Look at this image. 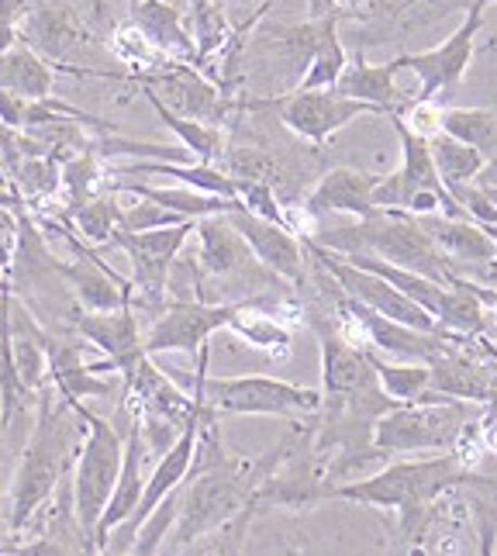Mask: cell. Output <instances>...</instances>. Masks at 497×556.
I'll list each match as a JSON object with an SVG mask.
<instances>
[{"mask_svg": "<svg viewBox=\"0 0 497 556\" xmlns=\"http://www.w3.org/2000/svg\"><path fill=\"white\" fill-rule=\"evenodd\" d=\"M346 63H349V55H346V49H342L339 28H335V31H329V35L321 38L318 49L311 52V60L304 63L301 80H297L294 90H301V93H308V90H335Z\"/></svg>", "mask_w": 497, "mask_h": 556, "instance_id": "30", "label": "cell"}, {"mask_svg": "<svg viewBox=\"0 0 497 556\" xmlns=\"http://www.w3.org/2000/svg\"><path fill=\"white\" fill-rule=\"evenodd\" d=\"M69 222L76 225V236L87 245H111L114 232H118V198L114 194L90 198L69 211Z\"/></svg>", "mask_w": 497, "mask_h": 556, "instance_id": "31", "label": "cell"}, {"mask_svg": "<svg viewBox=\"0 0 497 556\" xmlns=\"http://www.w3.org/2000/svg\"><path fill=\"white\" fill-rule=\"evenodd\" d=\"M104 180H107V174L93 152H80V156H73L60 166V187L69 198V211L80 207L90 198L104 194Z\"/></svg>", "mask_w": 497, "mask_h": 556, "instance_id": "32", "label": "cell"}, {"mask_svg": "<svg viewBox=\"0 0 497 556\" xmlns=\"http://www.w3.org/2000/svg\"><path fill=\"white\" fill-rule=\"evenodd\" d=\"M122 84H136V87L152 90L174 114L190 118V122H201V125L221 128L225 114L232 111V101H228L201 70L187 66V63H166L149 73H125Z\"/></svg>", "mask_w": 497, "mask_h": 556, "instance_id": "12", "label": "cell"}, {"mask_svg": "<svg viewBox=\"0 0 497 556\" xmlns=\"http://www.w3.org/2000/svg\"><path fill=\"white\" fill-rule=\"evenodd\" d=\"M111 177H169L177 180L180 187H194L201 194H212V198H225V201H235V190L239 184L225 174L218 166H207V163H125L118 169H111Z\"/></svg>", "mask_w": 497, "mask_h": 556, "instance_id": "24", "label": "cell"}, {"mask_svg": "<svg viewBox=\"0 0 497 556\" xmlns=\"http://www.w3.org/2000/svg\"><path fill=\"white\" fill-rule=\"evenodd\" d=\"M400 4H411V0H400Z\"/></svg>", "mask_w": 497, "mask_h": 556, "instance_id": "48", "label": "cell"}, {"mask_svg": "<svg viewBox=\"0 0 497 556\" xmlns=\"http://www.w3.org/2000/svg\"><path fill=\"white\" fill-rule=\"evenodd\" d=\"M239 301H169L142 332V353L152 359L160 353H201L215 332H225L235 318Z\"/></svg>", "mask_w": 497, "mask_h": 556, "instance_id": "10", "label": "cell"}, {"mask_svg": "<svg viewBox=\"0 0 497 556\" xmlns=\"http://www.w3.org/2000/svg\"><path fill=\"white\" fill-rule=\"evenodd\" d=\"M367 359L373 367V377L380 383V391H384L391 401L397 405H425V401H446V397H432L429 388H432V370L425 363H397V359H384L367 350Z\"/></svg>", "mask_w": 497, "mask_h": 556, "instance_id": "26", "label": "cell"}, {"mask_svg": "<svg viewBox=\"0 0 497 556\" xmlns=\"http://www.w3.org/2000/svg\"><path fill=\"white\" fill-rule=\"evenodd\" d=\"M190 236H194V222L152 228V232H114L111 245L128 253L131 263V308H145L152 315L166 308L169 270Z\"/></svg>", "mask_w": 497, "mask_h": 556, "instance_id": "8", "label": "cell"}, {"mask_svg": "<svg viewBox=\"0 0 497 556\" xmlns=\"http://www.w3.org/2000/svg\"><path fill=\"white\" fill-rule=\"evenodd\" d=\"M17 42L28 46L35 55H42L49 66H66V55L87 42V28L80 17L66 8H35L25 14Z\"/></svg>", "mask_w": 497, "mask_h": 556, "instance_id": "20", "label": "cell"}, {"mask_svg": "<svg viewBox=\"0 0 497 556\" xmlns=\"http://www.w3.org/2000/svg\"><path fill=\"white\" fill-rule=\"evenodd\" d=\"M0 207H4V211H25V201L14 194V187L0 184Z\"/></svg>", "mask_w": 497, "mask_h": 556, "instance_id": "41", "label": "cell"}, {"mask_svg": "<svg viewBox=\"0 0 497 556\" xmlns=\"http://www.w3.org/2000/svg\"><path fill=\"white\" fill-rule=\"evenodd\" d=\"M418 222H422V228L438 245V253L449 263H497V245L481 225H473L467 218H443V215L418 218Z\"/></svg>", "mask_w": 497, "mask_h": 556, "instance_id": "23", "label": "cell"}, {"mask_svg": "<svg viewBox=\"0 0 497 556\" xmlns=\"http://www.w3.org/2000/svg\"><path fill=\"white\" fill-rule=\"evenodd\" d=\"M484 4H497V0H484Z\"/></svg>", "mask_w": 497, "mask_h": 556, "instance_id": "47", "label": "cell"}, {"mask_svg": "<svg viewBox=\"0 0 497 556\" xmlns=\"http://www.w3.org/2000/svg\"><path fill=\"white\" fill-rule=\"evenodd\" d=\"M394 118H400L411 136L418 139H435L438 136V118H443V104L438 101H408L405 111H397Z\"/></svg>", "mask_w": 497, "mask_h": 556, "instance_id": "36", "label": "cell"}, {"mask_svg": "<svg viewBox=\"0 0 497 556\" xmlns=\"http://www.w3.org/2000/svg\"><path fill=\"white\" fill-rule=\"evenodd\" d=\"M476 187H481V184H476ZM487 190V198H490V204L497 207V187H484Z\"/></svg>", "mask_w": 497, "mask_h": 556, "instance_id": "44", "label": "cell"}, {"mask_svg": "<svg viewBox=\"0 0 497 556\" xmlns=\"http://www.w3.org/2000/svg\"><path fill=\"white\" fill-rule=\"evenodd\" d=\"M128 22L142 31L145 42L174 63H197L194 35L183 25V11L166 0H128Z\"/></svg>", "mask_w": 497, "mask_h": 556, "instance_id": "19", "label": "cell"}, {"mask_svg": "<svg viewBox=\"0 0 497 556\" xmlns=\"http://www.w3.org/2000/svg\"><path fill=\"white\" fill-rule=\"evenodd\" d=\"M335 93L339 98H349V101H359V104H370L377 108L380 114H397L405 111V104L411 98H405L397 87V70L394 63H367L362 55H356V60L346 63V70H342L339 84H335Z\"/></svg>", "mask_w": 497, "mask_h": 556, "instance_id": "21", "label": "cell"}, {"mask_svg": "<svg viewBox=\"0 0 497 556\" xmlns=\"http://www.w3.org/2000/svg\"><path fill=\"white\" fill-rule=\"evenodd\" d=\"M55 66H49L42 55H35L28 46L17 42L14 49L0 52V93H14L25 101L52 98Z\"/></svg>", "mask_w": 497, "mask_h": 556, "instance_id": "25", "label": "cell"}, {"mask_svg": "<svg viewBox=\"0 0 497 556\" xmlns=\"http://www.w3.org/2000/svg\"><path fill=\"white\" fill-rule=\"evenodd\" d=\"M194 383L201 401L215 415H273V418H315L321 408V391L266 374L248 377H207V346L197 353Z\"/></svg>", "mask_w": 497, "mask_h": 556, "instance_id": "6", "label": "cell"}, {"mask_svg": "<svg viewBox=\"0 0 497 556\" xmlns=\"http://www.w3.org/2000/svg\"><path fill=\"white\" fill-rule=\"evenodd\" d=\"M215 556H221V553H215Z\"/></svg>", "mask_w": 497, "mask_h": 556, "instance_id": "49", "label": "cell"}, {"mask_svg": "<svg viewBox=\"0 0 497 556\" xmlns=\"http://www.w3.org/2000/svg\"><path fill=\"white\" fill-rule=\"evenodd\" d=\"M315 245L329 249V253L349 256V253H370L384 263H394L400 270H411L425 280H435L449 287L456 277L453 263L438 253V245L432 236L422 228V222L411 215H400V211H380V215L356 222L346 228H332V232H315Z\"/></svg>", "mask_w": 497, "mask_h": 556, "instance_id": "4", "label": "cell"}, {"mask_svg": "<svg viewBox=\"0 0 497 556\" xmlns=\"http://www.w3.org/2000/svg\"><path fill=\"white\" fill-rule=\"evenodd\" d=\"M122 412L128 418V432H125V456H122V470H118V484H114L111 491V502L101 515L98 522V532H93V546H98V553H104L107 546V535L125 526L131 519V511L139 508L142 502V491H145V477H142V467H145V439L139 432V421L136 415L128 412V405L122 401Z\"/></svg>", "mask_w": 497, "mask_h": 556, "instance_id": "16", "label": "cell"}, {"mask_svg": "<svg viewBox=\"0 0 497 556\" xmlns=\"http://www.w3.org/2000/svg\"><path fill=\"white\" fill-rule=\"evenodd\" d=\"M432 397H449V401H467V405H497V374L487 370L481 359H473L460 346H449L438 353L432 363Z\"/></svg>", "mask_w": 497, "mask_h": 556, "instance_id": "18", "label": "cell"}, {"mask_svg": "<svg viewBox=\"0 0 497 556\" xmlns=\"http://www.w3.org/2000/svg\"><path fill=\"white\" fill-rule=\"evenodd\" d=\"M380 174H362L353 166H335L329 169L304 198V211L318 222L321 215H349L356 222H367L380 211L373 207V187Z\"/></svg>", "mask_w": 497, "mask_h": 556, "instance_id": "17", "label": "cell"}, {"mask_svg": "<svg viewBox=\"0 0 497 556\" xmlns=\"http://www.w3.org/2000/svg\"><path fill=\"white\" fill-rule=\"evenodd\" d=\"M69 408L84 421V439H80V450H76V470L69 473L73 515L93 546V532H98V522L111 502V491L118 484V470H122V456H125V432L114 426V421L101 418L93 408H87L84 401L80 405H69Z\"/></svg>", "mask_w": 497, "mask_h": 556, "instance_id": "5", "label": "cell"}, {"mask_svg": "<svg viewBox=\"0 0 497 556\" xmlns=\"http://www.w3.org/2000/svg\"><path fill=\"white\" fill-rule=\"evenodd\" d=\"M473 184H481V187H497V156H490V160L484 163V169L476 174Z\"/></svg>", "mask_w": 497, "mask_h": 556, "instance_id": "42", "label": "cell"}, {"mask_svg": "<svg viewBox=\"0 0 497 556\" xmlns=\"http://www.w3.org/2000/svg\"><path fill=\"white\" fill-rule=\"evenodd\" d=\"M470 283H473V280H470ZM473 294L481 298L484 312H487V325L497 332V291H490V287H484V283H473Z\"/></svg>", "mask_w": 497, "mask_h": 556, "instance_id": "40", "label": "cell"}, {"mask_svg": "<svg viewBox=\"0 0 497 556\" xmlns=\"http://www.w3.org/2000/svg\"><path fill=\"white\" fill-rule=\"evenodd\" d=\"M11 177L17 180L14 184V194L17 198H49L52 190H60V163H55V156L49 152V156H28L22 160Z\"/></svg>", "mask_w": 497, "mask_h": 556, "instance_id": "34", "label": "cell"}, {"mask_svg": "<svg viewBox=\"0 0 497 556\" xmlns=\"http://www.w3.org/2000/svg\"><path fill=\"white\" fill-rule=\"evenodd\" d=\"M69 329L76 332V339H84L90 350L104 353L114 374H122V377H128L145 359L142 329H139V318H136V308H131V304H125L118 312H101V315L76 308Z\"/></svg>", "mask_w": 497, "mask_h": 556, "instance_id": "14", "label": "cell"}, {"mask_svg": "<svg viewBox=\"0 0 497 556\" xmlns=\"http://www.w3.org/2000/svg\"><path fill=\"white\" fill-rule=\"evenodd\" d=\"M429 156H432V166H435V174H438V180H443L446 190L473 184L476 174H481L484 163H487L484 152H476L473 146L456 142V139L443 136V131H438L435 139H429Z\"/></svg>", "mask_w": 497, "mask_h": 556, "instance_id": "28", "label": "cell"}, {"mask_svg": "<svg viewBox=\"0 0 497 556\" xmlns=\"http://www.w3.org/2000/svg\"><path fill=\"white\" fill-rule=\"evenodd\" d=\"M98 556H136V553H98Z\"/></svg>", "mask_w": 497, "mask_h": 556, "instance_id": "45", "label": "cell"}, {"mask_svg": "<svg viewBox=\"0 0 497 556\" xmlns=\"http://www.w3.org/2000/svg\"><path fill=\"white\" fill-rule=\"evenodd\" d=\"M277 453L263 464H245L235 456H194L187 481L180 484V508L174 522V546L183 549L204 540L242 515H253V491L273 470Z\"/></svg>", "mask_w": 497, "mask_h": 556, "instance_id": "2", "label": "cell"}, {"mask_svg": "<svg viewBox=\"0 0 497 556\" xmlns=\"http://www.w3.org/2000/svg\"><path fill=\"white\" fill-rule=\"evenodd\" d=\"M225 218L232 222V228L242 236V242L248 245V253L256 256L263 270H270L277 280H286L294 287L308 283V260H304V245L294 232H286L283 225L248 215L242 207L228 211Z\"/></svg>", "mask_w": 497, "mask_h": 556, "instance_id": "13", "label": "cell"}, {"mask_svg": "<svg viewBox=\"0 0 497 556\" xmlns=\"http://www.w3.org/2000/svg\"><path fill=\"white\" fill-rule=\"evenodd\" d=\"M80 439H84V421L46 383L35 397V426L22 450V464L14 470L11 511H8L11 532H25L38 508L55 497L60 484L73 473Z\"/></svg>", "mask_w": 497, "mask_h": 556, "instance_id": "1", "label": "cell"}, {"mask_svg": "<svg viewBox=\"0 0 497 556\" xmlns=\"http://www.w3.org/2000/svg\"><path fill=\"white\" fill-rule=\"evenodd\" d=\"M484 8H487L484 0H470L463 25L456 28L443 46H435L429 52H405V55H397V60H391L397 73L408 70L418 76V93L411 101H435L443 90L463 80L476 52V35L484 28Z\"/></svg>", "mask_w": 497, "mask_h": 556, "instance_id": "9", "label": "cell"}, {"mask_svg": "<svg viewBox=\"0 0 497 556\" xmlns=\"http://www.w3.org/2000/svg\"><path fill=\"white\" fill-rule=\"evenodd\" d=\"M194 236H197V263H194L197 280L201 277H215V280L273 277L270 270H263V266L256 263V256L248 253V245L242 242V236L235 232L232 222H228L225 215L194 222Z\"/></svg>", "mask_w": 497, "mask_h": 556, "instance_id": "15", "label": "cell"}, {"mask_svg": "<svg viewBox=\"0 0 497 556\" xmlns=\"http://www.w3.org/2000/svg\"><path fill=\"white\" fill-rule=\"evenodd\" d=\"M487 49H497V35L490 38V42H487Z\"/></svg>", "mask_w": 497, "mask_h": 556, "instance_id": "46", "label": "cell"}, {"mask_svg": "<svg viewBox=\"0 0 497 556\" xmlns=\"http://www.w3.org/2000/svg\"><path fill=\"white\" fill-rule=\"evenodd\" d=\"M225 174L232 180H245V184H270L277 190L280 180V163L270 156V152L253 149V146H235L225 149Z\"/></svg>", "mask_w": 497, "mask_h": 556, "instance_id": "33", "label": "cell"}, {"mask_svg": "<svg viewBox=\"0 0 497 556\" xmlns=\"http://www.w3.org/2000/svg\"><path fill=\"white\" fill-rule=\"evenodd\" d=\"M111 190H122V194H136L142 201H152L174 215L187 218V222H201V218H215V215H228L235 211L239 201H225V198H212L201 194L194 187H152V184H139V180H114Z\"/></svg>", "mask_w": 497, "mask_h": 556, "instance_id": "22", "label": "cell"}, {"mask_svg": "<svg viewBox=\"0 0 497 556\" xmlns=\"http://www.w3.org/2000/svg\"><path fill=\"white\" fill-rule=\"evenodd\" d=\"M481 228H484V232L490 236V242L497 245V225H481Z\"/></svg>", "mask_w": 497, "mask_h": 556, "instance_id": "43", "label": "cell"}, {"mask_svg": "<svg viewBox=\"0 0 497 556\" xmlns=\"http://www.w3.org/2000/svg\"><path fill=\"white\" fill-rule=\"evenodd\" d=\"M14 245H17V211L0 207V274H11L14 263Z\"/></svg>", "mask_w": 497, "mask_h": 556, "instance_id": "38", "label": "cell"}, {"mask_svg": "<svg viewBox=\"0 0 497 556\" xmlns=\"http://www.w3.org/2000/svg\"><path fill=\"white\" fill-rule=\"evenodd\" d=\"M460 484H490V481L476 477L453 453H438V456H418V459H394V464H387L384 470H377L370 477L332 484L329 494H324V502L339 497V502L391 508L400 515V522L411 526L438 494H446L449 488H460Z\"/></svg>", "mask_w": 497, "mask_h": 556, "instance_id": "3", "label": "cell"}, {"mask_svg": "<svg viewBox=\"0 0 497 556\" xmlns=\"http://www.w3.org/2000/svg\"><path fill=\"white\" fill-rule=\"evenodd\" d=\"M142 98L149 101V108L160 114V122L174 131V136L180 139V146L190 152V160L194 163H207V166H215L221 156H225V131L218 125H201V122H190V118H180V114L169 111L156 93L145 90L142 87Z\"/></svg>", "mask_w": 497, "mask_h": 556, "instance_id": "27", "label": "cell"}, {"mask_svg": "<svg viewBox=\"0 0 497 556\" xmlns=\"http://www.w3.org/2000/svg\"><path fill=\"white\" fill-rule=\"evenodd\" d=\"M107 46H111V52L118 55L122 63L136 66V73H149V70H160L166 63H174V60H166V55H160L156 49H152L145 38H142V31L131 25V22L114 28L111 38H107Z\"/></svg>", "mask_w": 497, "mask_h": 556, "instance_id": "35", "label": "cell"}, {"mask_svg": "<svg viewBox=\"0 0 497 556\" xmlns=\"http://www.w3.org/2000/svg\"><path fill=\"white\" fill-rule=\"evenodd\" d=\"M387 0H332V8H335V14L339 17H346V14H370V11H377V8H384Z\"/></svg>", "mask_w": 497, "mask_h": 556, "instance_id": "39", "label": "cell"}, {"mask_svg": "<svg viewBox=\"0 0 497 556\" xmlns=\"http://www.w3.org/2000/svg\"><path fill=\"white\" fill-rule=\"evenodd\" d=\"M239 108L248 111H277V118L283 122V128H291L297 139L311 142V146H324L335 131H342L346 125H353L356 118H367V114H380L370 104H359L349 98H339L335 90H291L283 98H270V101H245Z\"/></svg>", "mask_w": 497, "mask_h": 556, "instance_id": "11", "label": "cell"}, {"mask_svg": "<svg viewBox=\"0 0 497 556\" xmlns=\"http://www.w3.org/2000/svg\"><path fill=\"white\" fill-rule=\"evenodd\" d=\"M467 401H425V405H397L373 426V450L380 456L408 453H453L463 429L473 421Z\"/></svg>", "mask_w": 497, "mask_h": 556, "instance_id": "7", "label": "cell"}, {"mask_svg": "<svg viewBox=\"0 0 497 556\" xmlns=\"http://www.w3.org/2000/svg\"><path fill=\"white\" fill-rule=\"evenodd\" d=\"M438 131L463 146H473L476 152H490L497 142V111L490 108H443Z\"/></svg>", "mask_w": 497, "mask_h": 556, "instance_id": "29", "label": "cell"}, {"mask_svg": "<svg viewBox=\"0 0 497 556\" xmlns=\"http://www.w3.org/2000/svg\"><path fill=\"white\" fill-rule=\"evenodd\" d=\"M28 14L25 0H0V52H8L17 46V31Z\"/></svg>", "mask_w": 497, "mask_h": 556, "instance_id": "37", "label": "cell"}]
</instances>
